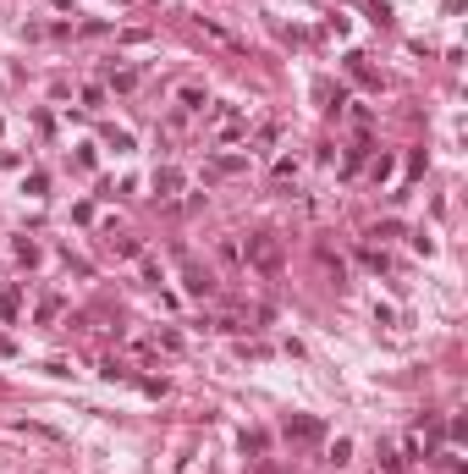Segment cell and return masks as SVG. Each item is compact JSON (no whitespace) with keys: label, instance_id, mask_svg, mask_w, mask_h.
<instances>
[{"label":"cell","instance_id":"1","mask_svg":"<svg viewBox=\"0 0 468 474\" xmlns=\"http://www.w3.org/2000/svg\"><path fill=\"white\" fill-rule=\"evenodd\" d=\"M242 254H248V265H253V270H276V265H281V243H276L270 232H253Z\"/></svg>","mask_w":468,"mask_h":474},{"label":"cell","instance_id":"2","mask_svg":"<svg viewBox=\"0 0 468 474\" xmlns=\"http://www.w3.org/2000/svg\"><path fill=\"white\" fill-rule=\"evenodd\" d=\"M176 99H182V111H204V88H199V83H182Z\"/></svg>","mask_w":468,"mask_h":474},{"label":"cell","instance_id":"3","mask_svg":"<svg viewBox=\"0 0 468 474\" xmlns=\"http://www.w3.org/2000/svg\"><path fill=\"white\" fill-rule=\"evenodd\" d=\"M287 436H292V441H314V436H319V425H314V419H292V425H287Z\"/></svg>","mask_w":468,"mask_h":474},{"label":"cell","instance_id":"4","mask_svg":"<svg viewBox=\"0 0 468 474\" xmlns=\"http://www.w3.org/2000/svg\"><path fill=\"white\" fill-rule=\"evenodd\" d=\"M187 293H199V298H204V293H210V276H199V270H187Z\"/></svg>","mask_w":468,"mask_h":474},{"label":"cell","instance_id":"5","mask_svg":"<svg viewBox=\"0 0 468 474\" xmlns=\"http://www.w3.org/2000/svg\"><path fill=\"white\" fill-rule=\"evenodd\" d=\"M381 464H386V474L402 469V458H396V447H381Z\"/></svg>","mask_w":468,"mask_h":474}]
</instances>
